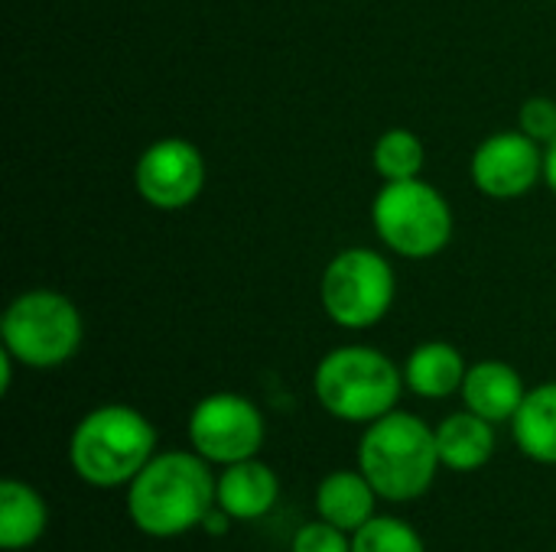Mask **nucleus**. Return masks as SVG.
Returning <instances> with one entry per match:
<instances>
[{
	"label": "nucleus",
	"mask_w": 556,
	"mask_h": 552,
	"mask_svg": "<svg viewBox=\"0 0 556 552\" xmlns=\"http://www.w3.org/2000/svg\"><path fill=\"white\" fill-rule=\"evenodd\" d=\"M293 552H352V543L345 540V530L332 527L329 521H319L296 530Z\"/></svg>",
	"instance_id": "obj_21"
},
{
	"label": "nucleus",
	"mask_w": 556,
	"mask_h": 552,
	"mask_svg": "<svg viewBox=\"0 0 556 552\" xmlns=\"http://www.w3.org/2000/svg\"><path fill=\"white\" fill-rule=\"evenodd\" d=\"M437 429L414 413L391 410L375 420L358 442V468L388 501H414L427 495L440 468Z\"/></svg>",
	"instance_id": "obj_2"
},
{
	"label": "nucleus",
	"mask_w": 556,
	"mask_h": 552,
	"mask_svg": "<svg viewBox=\"0 0 556 552\" xmlns=\"http://www.w3.org/2000/svg\"><path fill=\"white\" fill-rule=\"evenodd\" d=\"M466 371L469 368H466L463 355L450 342H427L410 351V358L404 364V384L417 397L440 400V397L463 390Z\"/></svg>",
	"instance_id": "obj_15"
},
{
	"label": "nucleus",
	"mask_w": 556,
	"mask_h": 552,
	"mask_svg": "<svg viewBox=\"0 0 556 552\" xmlns=\"http://www.w3.org/2000/svg\"><path fill=\"white\" fill-rule=\"evenodd\" d=\"M544 179H547V185L554 189L556 195V140L544 150Z\"/></svg>",
	"instance_id": "obj_23"
},
{
	"label": "nucleus",
	"mask_w": 556,
	"mask_h": 552,
	"mask_svg": "<svg viewBox=\"0 0 556 552\" xmlns=\"http://www.w3.org/2000/svg\"><path fill=\"white\" fill-rule=\"evenodd\" d=\"M437 449L440 462L453 472H476L489 465L495 452V429L479 413H453L437 426Z\"/></svg>",
	"instance_id": "obj_14"
},
{
	"label": "nucleus",
	"mask_w": 556,
	"mask_h": 552,
	"mask_svg": "<svg viewBox=\"0 0 556 552\" xmlns=\"http://www.w3.org/2000/svg\"><path fill=\"white\" fill-rule=\"evenodd\" d=\"M313 387L323 410L336 420L375 423L394 410L404 377L388 355L365 345H345L319 361Z\"/></svg>",
	"instance_id": "obj_4"
},
{
	"label": "nucleus",
	"mask_w": 556,
	"mask_h": 552,
	"mask_svg": "<svg viewBox=\"0 0 556 552\" xmlns=\"http://www.w3.org/2000/svg\"><path fill=\"white\" fill-rule=\"evenodd\" d=\"M323 309L342 329L378 325L394 303V270L368 247H349L336 254L323 273Z\"/></svg>",
	"instance_id": "obj_7"
},
{
	"label": "nucleus",
	"mask_w": 556,
	"mask_h": 552,
	"mask_svg": "<svg viewBox=\"0 0 556 552\" xmlns=\"http://www.w3.org/2000/svg\"><path fill=\"white\" fill-rule=\"evenodd\" d=\"M277 495H280L277 475L264 462L248 459V462L225 465L215 498L218 508L231 514V521H261L277 504Z\"/></svg>",
	"instance_id": "obj_12"
},
{
	"label": "nucleus",
	"mask_w": 556,
	"mask_h": 552,
	"mask_svg": "<svg viewBox=\"0 0 556 552\" xmlns=\"http://www.w3.org/2000/svg\"><path fill=\"white\" fill-rule=\"evenodd\" d=\"M3 351L26 368H59L81 345V316L75 303L55 290L20 293L0 322Z\"/></svg>",
	"instance_id": "obj_5"
},
{
	"label": "nucleus",
	"mask_w": 556,
	"mask_h": 552,
	"mask_svg": "<svg viewBox=\"0 0 556 552\" xmlns=\"http://www.w3.org/2000/svg\"><path fill=\"white\" fill-rule=\"evenodd\" d=\"M371 159L384 182L417 179L424 169V143L417 140V133H410L404 127H391L378 137Z\"/></svg>",
	"instance_id": "obj_18"
},
{
	"label": "nucleus",
	"mask_w": 556,
	"mask_h": 552,
	"mask_svg": "<svg viewBox=\"0 0 556 552\" xmlns=\"http://www.w3.org/2000/svg\"><path fill=\"white\" fill-rule=\"evenodd\" d=\"M472 182L489 198H518L544 176V150L521 127L485 137L469 163Z\"/></svg>",
	"instance_id": "obj_10"
},
{
	"label": "nucleus",
	"mask_w": 556,
	"mask_h": 552,
	"mask_svg": "<svg viewBox=\"0 0 556 552\" xmlns=\"http://www.w3.org/2000/svg\"><path fill=\"white\" fill-rule=\"evenodd\" d=\"M378 238L401 257L424 260L440 254L453 238V211L446 198L417 179L384 182L371 205Z\"/></svg>",
	"instance_id": "obj_6"
},
{
	"label": "nucleus",
	"mask_w": 556,
	"mask_h": 552,
	"mask_svg": "<svg viewBox=\"0 0 556 552\" xmlns=\"http://www.w3.org/2000/svg\"><path fill=\"white\" fill-rule=\"evenodd\" d=\"M525 397L528 390H525L521 374L505 361H479L466 371L463 400L472 413H479L489 423L515 420Z\"/></svg>",
	"instance_id": "obj_11"
},
{
	"label": "nucleus",
	"mask_w": 556,
	"mask_h": 552,
	"mask_svg": "<svg viewBox=\"0 0 556 552\" xmlns=\"http://www.w3.org/2000/svg\"><path fill=\"white\" fill-rule=\"evenodd\" d=\"M46 530V504L42 498L23 485L7 478L0 485V547L3 550H26Z\"/></svg>",
	"instance_id": "obj_17"
},
{
	"label": "nucleus",
	"mask_w": 556,
	"mask_h": 552,
	"mask_svg": "<svg viewBox=\"0 0 556 552\" xmlns=\"http://www.w3.org/2000/svg\"><path fill=\"white\" fill-rule=\"evenodd\" d=\"M156 429L130 407L111 403L91 410L72 433L68 462L75 475L94 488H117L134 482L153 459Z\"/></svg>",
	"instance_id": "obj_3"
},
{
	"label": "nucleus",
	"mask_w": 556,
	"mask_h": 552,
	"mask_svg": "<svg viewBox=\"0 0 556 552\" xmlns=\"http://www.w3.org/2000/svg\"><path fill=\"white\" fill-rule=\"evenodd\" d=\"M521 130L538 140L541 146H551L556 140V101L554 98H528L518 114Z\"/></svg>",
	"instance_id": "obj_20"
},
{
	"label": "nucleus",
	"mask_w": 556,
	"mask_h": 552,
	"mask_svg": "<svg viewBox=\"0 0 556 552\" xmlns=\"http://www.w3.org/2000/svg\"><path fill=\"white\" fill-rule=\"evenodd\" d=\"M189 439L205 462H248L264 446L261 410L238 394H212L189 416Z\"/></svg>",
	"instance_id": "obj_8"
},
{
	"label": "nucleus",
	"mask_w": 556,
	"mask_h": 552,
	"mask_svg": "<svg viewBox=\"0 0 556 552\" xmlns=\"http://www.w3.org/2000/svg\"><path fill=\"white\" fill-rule=\"evenodd\" d=\"M215 495L218 485L199 452H163L153 455L130 482L127 511L147 537H179L205 524L218 501Z\"/></svg>",
	"instance_id": "obj_1"
},
{
	"label": "nucleus",
	"mask_w": 556,
	"mask_h": 552,
	"mask_svg": "<svg viewBox=\"0 0 556 552\" xmlns=\"http://www.w3.org/2000/svg\"><path fill=\"white\" fill-rule=\"evenodd\" d=\"M515 442L541 465H556V381L528 390L515 420Z\"/></svg>",
	"instance_id": "obj_16"
},
{
	"label": "nucleus",
	"mask_w": 556,
	"mask_h": 552,
	"mask_svg": "<svg viewBox=\"0 0 556 552\" xmlns=\"http://www.w3.org/2000/svg\"><path fill=\"white\" fill-rule=\"evenodd\" d=\"M134 182L147 205L160 211H179L202 195L205 159L189 140L163 137L140 153Z\"/></svg>",
	"instance_id": "obj_9"
},
{
	"label": "nucleus",
	"mask_w": 556,
	"mask_h": 552,
	"mask_svg": "<svg viewBox=\"0 0 556 552\" xmlns=\"http://www.w3.org/2000/svg\"><path fill=\"white\" fill-rule=\"evenodd\" d=\"M352 552H427L420 534L397 517H371L355 530Z\"/></svg>",
	"instance_id": "obj_19"
},
{
	"label": "nucleus",
	"mask_w": 556,
	"mask_h": 552,
	"mask_svg": "<svg viewBox=\"0 0 556 552\" xmlns=\"http://www.w3.org/2000/svg\"><path fill=\"white\" fill-rule=\"evenodd\" d=\"M228 521H231V514L218 508V511H212V514L205 517V524H202V527H205L208 534H215V537H225V530H228Z\"/></svg>",
	"instance_id": "obj_22"
},
{
	"label": "nucleus",
	"mask_w": 556,
	"mask_h": 552,
	"mask_svg": "<svg viewBox=\"0 0 556 552\" xmlns=\"http://www.w3.org/2000/svg\"><path fill=\"white\" fill-rule=\"evenodd\" d=\"M375 498L378 491L362 472H332L316 491V511L332 527L355 534L375 517Z\"/></svg>",
	"instance_id": "obj_13"
}]
</instances>
